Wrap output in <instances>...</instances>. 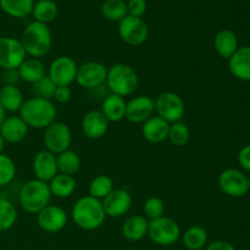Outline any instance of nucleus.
<instances>
[{"instance_id":"nucleus-9","label":"nucleus","mask_w":250,"mask_h":250,"mask_svg":"<svg viewBox=\"0 0 250 250\" xmlns=\"http://www.w3.org/2000/svg\"><path fill=\"white\" fill-rule=\"evenodd\" d=\"M119 36L128 45L138 46L146 43L149 29L143 19L127 15L119 22Z\"/></svg>"},{"instance_id":"nucleus-24","label":"nucleus","mask_w":250,"mask_h":250,"mask_svg":"<svg viewBox=\"0 0 250 250\" xmlns=\"http://www.w3.org/2000/svg\"><path fill=\"white\" fill-rule=\"evenodd\" d=\"M17 73H19L20 80L33 84L44 76H46V67L39 59L26 58L17 68Z\"/></svg>"},{"instance_id":"nucleus-1","label":"nucleus","mask_w":250,"mask_h":250,"mask_svg":"<svg viewBox=\"0 0 250 250\" xmlns=\"http://www.w3.org/2000/svg\"><path fill=\"white\" fill-rule=\"evenodd\" d=\"M76 226L84 231H93L103 226L106 220V214L103 208L102 200L85 195L78 199L71 211Z\"/></svg>"},{"instance_id":"nucleus-16","label":"nucleus","mask_w":250,"mask_h":250,"mask_svg":"<svg viewBox=\"0 0 250 250\" xmlns=\"http://www.w3.org/2000/svg\"><path fill=\"white\" fill-rule=\"evenodd\" d=\"M103 208L109 217H121L129 211L132 207V197L127 190L114 189L102 200Z\"/></svg>"},{"instance_id":"nucleus-12","label":"nucleus","mask_w":250,"mask_h":250,"mask_svg":"<svg viewBox=\"0 0 250 250\" xmlns=\"http://www.w3.org/2000/svg\"><path fill=\"white\" fill-rule=\"evenodd\" d=\"M220 189L232 198H242L249 192L248 177L237 168H227L219 176Z\"/></svg>"},{"instance_id":"nucleus-22","label":"nucleus","mask_w":250,"mask_h":250,"mask_svg":"<svg viewBox=\"0 0 250 250\" xmlns=\"http://www.w3.org/2000/svg\"><path fill=\"white\" fill-rule=\"evenodd\" d=\"M149 221L146 216L133 215L129 216L122 225V236L131 242H139L148 236Z\"/></svg>"},{"instance_id":"nucleus-18","label":"nucleus","mask_w":250,"mask_h":250,"mask_svg":"<svg viewBox=\"0 0 250 250\" xmlns=\"http://www.w3.org/2000/svg\"><path fill=\"white\" fill-rule=\"evenodd\" d=\"M110 122L99 110H92L83 116L81 128L83 134L90 139H100L106 134Z\"/></svg>"},{"instance_id":"nucleus-33","label":"nucleus","mask_w":250,"mask_h":250,"mask_svg":"<svg viewBox=\"0 0 250 250\" xmlns=\"http://www.w3.org/2000/svg\"><path fill=\"white\" fill-rule=\"evenodd\" d=\"M102 14L110 21H121L127 16V4L125 0H105L102 5Z\"/></svg>"},{"instance_id":"nucleus-30","label":"nucleus","mask_w":250,"mask_h":250,"mask_svg":"<svg viewBox=\"0 0 250 250\" xmlns=\"http://www.w3.org/2000/svg\"><path fill=\"white\" fill-rule=\"evenodd\" d=\"M183 246L188 250H202L208 246V232L202 226H192L182 236Z\"/></svg>"},{"instance_id":"nucleus-23","label":"nucleus","mask_w":250,"mask_h":250,"mask_svg":"<svg viewBox=\"0 0 250 250\" xmlns=\"http://www.w3.org/2000/svg\"><path fill=\"white\" fill-rule=\"evenodd\" d=\"M238 38L234 32L229 29H222L215 36L214 49L220 58L229 60L238 50Z\"/></svg>"},{"instance_id":"nucleus-3","label":"nucleus","mask_w":250,"mask_h":250,"mask_svg":"<svg viewBox=\"0 0 250 250\" xmlns=\"http://www.w3.org/2000/svg\"><path fill=\"white\" fill-rule=\"evenodd\" d=\"M20 42L27 55L39 59L50 51L53 36L48 24L33 21L23 29Z\"/></svg>"},{"instance_id":"nucleus-42","label":"nucleus","mask_w":250,"mask_h":250,"mask_svg":"<svg viewBox=\"0 0 250 250\" xmlns=\"http://www.w3.org/2000/svg\"><path fill=\"white\" fill-rule=\"evenodd\" d=\"M205 250H237L233 244L227 241H215L212 243L208 244Z\"/></svg>"},{"instance_id":"nucleus-14","label":"nucleus","mask_w":250,"mask_h":250,"mask_svg":"<svg viewBox=\"0 0 250 250\" xmlns=\"http://www.w3.org/2000/svg\"><path fill=\"white\" fill-rule=\"evenodd\" d=\"M67 214L65 210L56 205L49 204L37 214V224L48 233L62 231L67 225Z\"/></svg>"},{"instance_id":"nucleus-25","label":"nucleus","mask_w":250,"mask_h":250,"mask_svg":"<svg viewBox=\"0 0 250 250\" xmlns=\"http://www.w3.org/2000/svg\"><path fill=\"white\" fill-rule=\"evenodd\" d=\"M127 102L125 98L116 94H109L102 104V110L109 122H119L125 119Z\"/></svg>"},{"instance_id":"nucleus-2","label":"nucleus","mask_w":250,"mask_h":250,"mask_svg":"<svg viewBox=\"0 0 250 250\" xmlns=\"http://www.w3.org/2000/svg\"><path fill=\"white\" fill-rule=\"evenodd\" d=\"M20 116L31 128L45 129L56 119V106L49 99L31 98L26 100L20 110Z\"/></svg>"},{"instance_id":"nucleus-11","label":"nucleus","mask_w":250,"mask_h":250,"mask_svg":"<svg viewBox=\"0 0 250 250\" xmlns=\"http://www.w3.org/2000/svg\"><path fill=\"white\" fill-rule=\"evenodd\" d=\"M107 68L98 61H88L78 66L76 81L85 89H95L106 82Z\"/></svg>"},{"instance_id":"nucleus-17","label":"nucleus","mask_w":250,"mask_h":250,"mask_svg":"<svg viewBox=\"0 0 250 250\" xmlns=\"http://www.w3.org/2000/svg\"><path fill=\"white\" fill-rule=\"evenodd\" d=\"M32 168L36 176V180L48 183L59 173L56 155L48 150H41L34 155Z\"/></svg>"},{"instance_id":"nucleus-10","label":"nucleus","mask_w":250,"mask_h":250,"mask_svg":"<svg viewBox=\"0 0 250 250\" xmlns=\"http://www.w3.org/2000/svg\"><path fill=\"white\" fill-rule=\"evenodd\" d=\"M27 54L21 42L12 37H0V67L6 70H17Z\"/></svg>"},{"instance_id":"nucleus-5","label":"nucleus","mask_w":250,"mask_h":250,"mask_svg":"<svg viewBox=\"0 0 250 250\" xmlns=\"http://www.w3.org/2000/svg\"><path fill=\"white\" fill-rule=\"evenodd\" d=\"M105 83L111 94L125 98L136 92L139 78L132 66L119 62L107 68V77Z\"/></svg>"},{"instance_id":"nucleus-31","label":"nucleus","mask_w":250,"mask_h":250,"mask_svg":"<svg viewBox=\"0 0 250 250\" xmlns=\"http://www.w3.org/2000/svg\"><path fill=\"white\" fill-rule=\"evenodd\" d=\"M56 163H58L59 173H65V175L70 176L76 175L80 171L81 165H82L80 155L71 149L58 154Z\"/></svg>"},{"instance_id":"nucleus-4","label":"nucleus","mask_w":250,"mask_h":250,"mask_svg":"<svg viewBox=\"0 0 250 250\" xmlns=\"http://www.w3.org/2000/svg\"><path fill=\"white\" fill-rule=\"evenodd\" d=\"M49 185L39 180H31L24 183L19 193V203L24 211L29 214H38L48 207L51 200Z\"/></svg>"},{"instance_id":"nucleus-13","label":"nucleus","mask_w":250,"mask_h":250,"mask_svg":"<svg viewBox=\"0 0 250 250\" xmlns=\"http://www.w3.org/2000/svg\"><path fill=\"white\" fill-rule=\"evenodd\" d=\"M78 65L70 56H59L50 63L48 76L56 85L70 87L76 81Z\"/></svg>"},{"instance_id":"nucleus-39","label":"nucleus","mask_w":250,"mask_h":250,"mask_svg":"<svg viewBox=\"0 0 250 250\" xmlns=\"http://www.w3.org/2000/svg\"><path fill=\"white\" fill-rule=\"evenodd\" d=\"M127 4V15L133 17H142L144 16L146 11V0H128Z\"/></svg>"},{"instance_id":"nucleus-34","label":"nucleus","mask_w":250,"mask_h":250,"mask_svg":"<svg viewBox=\"0 0 250 250\" xmlns=\"http://www.w3.org/2000/svg\"><path fill=\"white\" fill-rule=\"evenodd\" d=\"M17 220L15 205L5 198H0V232L11 229Z\"/></svg>"},{"instance_id":"nucleus-35","label":"nucleus","mask_w":250,"mask_h":250,"mask_svg":"<svg viewBox=\"0 0 250 250\" xmlns=\"http://www.w3.org/2000/svg\"><path fill=\"white\" fill-rule=\"evenodd\" d=\"M189 138L190 131L185 122L178 121L170 124L167 139L171 144H173L175 146H183L189 142Z\"/></svg>"},{"instance_id":"nucleus-44","label":"nucleus","mask_w":250,"mask_h":250,"mask_svg":"<svg viewBox=\"0 0 250 250\" xmlns=\"http://www.w3.org/2000/svg\"><path fill=\"white\" fill-rule=\"evenodd\" d=\"M5 144H6V142L4 141L2 136H1V134H0V154H2V151H4Z\"/></svg>"},{"instance_id":"nucleus-29","label":"nucleus","mask_w":250,"mask_h":250,"mask_svg":"<svg viewBox=\"0 0 250 250\" xmlns=\"http://www.w3.org/2000/svg\"><path fill=\"white\" fill-rule=\"evenodd\" d=\"M58 14L59 7L54 0H38L34 2L33 11H32L34 21L45 24L53 22L58 17Z\"/></svg>"},{"instance_id":"nucleus-27","label":"nucleus","mask_w":250,"mask_h":250,"mask_svg":"<svg viewBox=\"0 0 250 250\" xmlns=\"http://www.w3.org/2000/svg\"><path fill=\"white\" fill-rule=\"evenodd\" d=\"M49 189L53 197L56 198H68L75 193L76 180L73 176L58 173L55 177L48 182Z\"/></svg>"},{"instance_id":"nucleus-40","label":"nucleus","mask_w":250,"mask_h":250,"mask_svg":"<svg viewBox=\"0 0 250 250\" xmlns=\"http://www.w3.org/2000/svg\"><path fill=\"white\" fill-rule=\"evenodd\" d=\"M72 98V92H71L70 87L66 85H56L55 92H54L53 99L55 100L59 104H66L68 103Z\"/></svg>"},{"instance_id":"nucleus-20","label":"nucleus","mask_w":250,"mask_h":250,"mask_svg":"<svg viewBox=\"0 0 250 250\" xmlns=\"http://www.w3.org/2000/svg\"><path fill=\"white\" fill-rule=\"evenodd\" d=\"M229 72L237 80L250 82V46H242L229 59Z\"/></svg>"},{"instance_id":"nucleus-38","label":"nucleus","mask_w":250,"mask_h":250,"mask_svg":"<svg viewBox=\"0 0 250 250\" xmlns=\"http://www.w3.org/2000/svg\"><path fill=\"white\" fill-rule=\"evenodd\" d=\"M144 215L146 219L155 220L164 216L165 212V204L163 199L159 197H149L144 203Z\"/></svg>"},{"instance_id":"nucleus-37","label":"nucleus","mask_w":250,"mask_h":250,"mask_svg":"<svg viewBox=\"0 0 250 250\" xmlns=\"http://www.w3.org/2000/svg\"><path fill=\"white\" fill-rule=\"evenodd\" d=\"M16 176V165L5 154H0V187L10 185Z\"/></svg>"},{"instance_id":"nucleus-32","label":"nucleus","mask_w":250,"mask_h":250,"mask_svg":"<svg viewBox=\"0 0 250 250\" xmlns=\"http://www.w3.org/2000/svg\"><path fill=\"white\" fill-rule=\"evenodd\" d=\"M114 182L106 175H99L92 180L89 185V195L95 199L103 200L114 190Z\"/></svg>"},{"instance_id":"nucleus-21","label":"nucleus","mask_w":250,"mask_h":250,"mask_svg":"<svg viewBox=\"0 0 250 250\" xmlns=\"http://www.w3.org/2000/svg\"><path fill=\"white\" fill-rule=\"evenodd\" d=\"M142 125H143L142 126V134H143L144 139L148 141L149 143H163L167 139L170 124L159 117L158 115L151 116L150 119H148Z\"/></svg>"},{"instance_id":"nucleus-26","label":"nucleus","mask_w":250,"mask_h":250,"mask_svg":"<svg viewBox=\"0 0 250 250\" xmlns=\"http://www.w3.org/2000/svg\"><path fill=\"white\" fill-rule=\"evenodd\" d=\"M23 103V94L17 85L4 84L0 88V105L6 112H19Z\"/></svg>"},{"instance_id":"nucleus-7","label":"nucleus","mask_w":250,"mask_h":250,"mask_svg":"<svg viewBox=\"0 0 250 250\" xmlns=\"http://www.w3.org/2000/svg\"><path fill=\"white\" fill-rule=\"evenodd\" d=\"M155 112L168 124L182 121L186 112L185 102L177 93L164 92L156 98Z\"/></svg>"},{"instance_id":"nucleus-19","label":"nucleus","mask_w":250,"mask_h":250,"mask_svg":"<svg viewBox=\"0 0 250 250\" xmlns=\"http://www.w3.org/2000/svg\"><path fill=\"white\" fill-rule=\"evenodd\" d=\"M28 128L29 127L20 115L19 116H6L0 127V134L6 143H20L27 137Z\"/></svg>"},{"instance_id":"nucleus-8","label":"nucleus","mask_w":250,"mask_h":250,"mask_svg":"<svg viewBox=\"0 0 250 250\" xmlns=\"http://www.w3.org/2000/svg\"><path fill=\"white\" fill-rule=\"evenodd\" d=\"M43 143L45 150L58 155L70 149L72 143V132L66 124L55 121L44 131Z\"/></svg>"},{"instance_id":"nucleus-15","label":"nucleus","mask_w":250,"mask_h":250,"mask_svg":"<svg viewBox=\"0 0 250 250\" xmlns=\"http://www.w3.org/2000/svg\"><path fill=\"white\" fill-rule=\"evenodd\" d=\"M155 102L148 95H139L127 102L125 119L132 124H143L154 116Z\"/></svg>"},{"instance_id":"nucleus-41","label":"nucleus","mask_w":250,"mask_h":250,"mask_svg":"<svg viewBox=\"0 0 250 250\" xmlns=\"http://www.w3.org/2000/svg\"><path fill=\"white\" fill-rule=\"evenodd\" d=\"M238 164L243 170L250 172V146H246L239 150Z\"/></svg>"},{"instance_id":"nucleus-6","label":"nucleus","mask_w":250,"mask_h":250,"mask_svg":"<svg viewBox=\"0 0 250 250\" xmlns=\"http://www.w3.org/2000/svg\"><path fill=\"white\" fill-rule=\"evenodd\" d=\"M148 237L156 246H173L181 238L180 225L175 220L166 216L150 220L148 226Z\"/></svg>"},{"instance_id":"nucleus-43","label":"nucleus","mask_w":250,"mask_h":250,"mask_svg":"<svg viewBox=\"0 0 250 250\" xmlns=\"http://www.w3.org/2000/svg\"><path fill=\"white\" fill-rule=\"evenodd\" d=\"M5 119H6V111H5L4 107L0 105V127H1L2 122H4Z\"/></svg>"},{"instance_id":"nucleus-36","label":"nucleus","mask_w":250,"mask_h":250,"mask_svg":"<svg viewBox=\"0 0 250 250\" xmlns=\"http://www.w3.org/2000/svg\"><path fill=\"white\" fill-rule=\"evenodd\" d=\"M56 84L51 81L48 75L44 76L39 81L32 84V93L34 98H42V99H53L54 92H55Z\"/></svg>"},{"instance_id":"nucleus-45","label":"nucleus","mask_w":250,"mask_h":250,"mask_svg":"<svg viewBox=\"0 0 250 250\" xmlns=\"http://www.w3.org/2000/svg\"><path fill=\"white\" fill-rule=\"evenodd\" d=\"M248 187H249V190H250V176L248 177Z\"/></svg>"},{"instance_id":"nucleus-28","label":"nucleus","mask_w":250,"mask_h":250,"mask_svg":"<svg viewBox=\"0 0 250 250\" xmlns=\"http://www.w3.org/2000/svg\"><path fill=\"white\" fill-rule=\"evenodd\" d=\"M34 0H0V7L9 16L23 19L32 15Z\"/></svg>"}]
</instances>
